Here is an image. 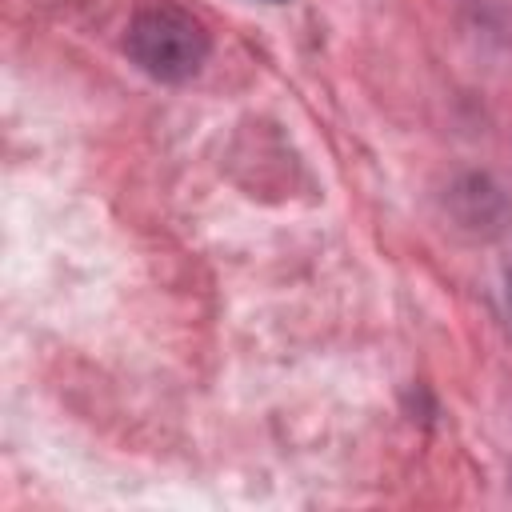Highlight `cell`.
<instances>
[{
  "label": "cell",
  "instance_id": "6da1fadb",
  "mask_svg": "<svg viewBox=\"0 0 512 512\" xmlns=\"http://www.w3.org/2000/svg\"><path fill=\"white\" fill-rule=\"evenodd\" d=\"M124 48L148 76L180 84L200 72L212 44H208L204 24L192 12L176 8V4H152L132 16Z\"/></svg>",
  "mask_w": 512,
  "mask_h": 512
},
{
  "label": "cell",
  "instance_id": "7a4b0ae2",
  "mask_svg": "<svg viewBox=\"0 0 512 512\" xmlns=\"http://www.w3.org/2000/svg\"><path fill=\"white\" fill-rule=\"evenodd\" d=\"M508 308H512V280H508Z\"/></svg>",
  "mask_w": 512,
  "mask_h": 512
}]
</instances>
